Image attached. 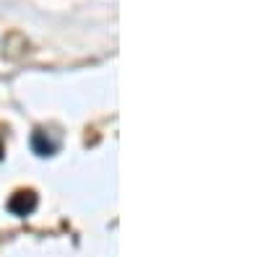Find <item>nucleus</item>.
<instances>
[{"instance_id": "f257e3e1", "label": "nucleus", "mask_w": 260, "mask_h": 257, "mask_svg": "<svg viewBox=\"0 0 260 257\" xmlns=\"http://www.w3.org/2000/svg\"><path fill=\"white\" fill-rule=\"evenodd\" d=\"M34 208H37V195L31 190H18L16 195H11V200H8V210L13 213V216H29V213H34Z\"/></svg>"}, {"instance_id": "f03ea898", "label": "nucleus", "mask_w": 260, "mask_h": 257, "mask_svg": "<svg viewBox=\"0 0 260 257\" xmlns=\"http://www.w3.org/2000/svg\"><path fill=\"white\" fill-rule=\"evenodd\" d=\"M31 148H34V154H39V156H52V154L57 151V143H55L47 133L37 130V133L31 135Z\"/></svg>"}]
</instances>
